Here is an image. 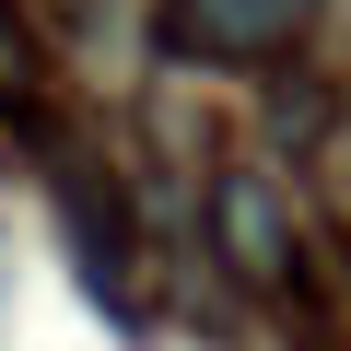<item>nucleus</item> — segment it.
<instances>
[{
    "label": "nucleus",
    "instance_id": "nucleus-1",
    "mask_svg": "<svg viewBox=\"0 0 351 351\" xmlns=\"http://www.w3.org/2000/svg\"><path fill=\"white\" fill-rule=\"evenodd\" d=\"M304 24H316V0H152V47L164 59H199V71L293 59Z\"/></svg>",
    "mask_w": 351,
    "mask_h": 351
},
{
    "label": "nucleus",
    "instance_id": "nucleus-2",
    "mask_svg": "<svg viewBox=\"0 0 351 351\" xmlns=\"http://www.w3.org/2000/svg\"><path fill=\"white\" fill-rule=\"evenodd\" d=\"M47 188H59V223H71V258H82L94 304L129 316L141 293H129V223H117V199L94 188V164H82V152H47Z\"/></svg>",
    "mask_w": 351,
    "mask_h": 351
},
{
    "label": "nucleus",
    "instance_id": "nucleus-3",
    "mask_svg": "<svg viewBox=\"0 0 351 351\" xmlns=\"http://www.w3.org/2000/svg\"><path fill=\"white\" fill-rule=\"evenodd\" d=\"M223 246H234L269 293H293V281H304V246H293V223H281V199H269V176H246V164L223 176Z\"/></svg>",
    "mask_w": 351,
    "mask_h": 351
},
{
    "label": "nucleus",
    "instance_id": "nucleus-4",
    "mask_svg": "<svg viewBox=\"0 0 351 351\" xmlns=\"http://www.w3.org/2000/svg\"><path fill=\"white\" fill-rule=\"evenodd\" d=\"M36 94V36L12 24V0H0V106H24Z\"/></svg>",
    "mask_w": 351,
    "mask_h": 351
}]
</instances>
